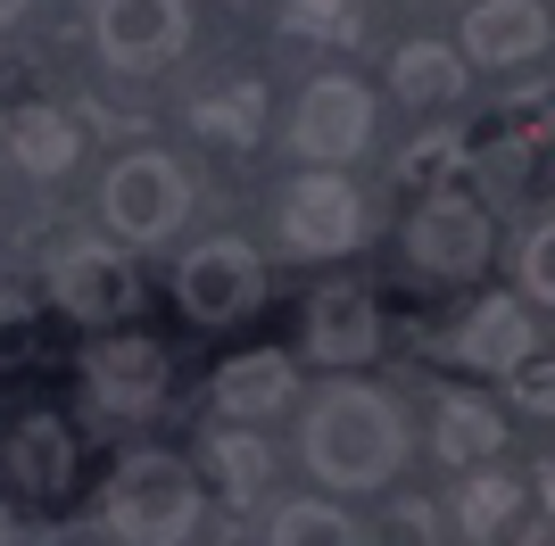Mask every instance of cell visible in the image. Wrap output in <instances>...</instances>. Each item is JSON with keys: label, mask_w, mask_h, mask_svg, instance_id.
<instances>
[{"label": "cell", "mask_w": 555, "mask_h": 546, "mask_svg": "<svg viewBox=\"0 0 555 546\" xmlns=\"http://www.w3.org/2000/svg\"><path fill=\"white\" fill-rule=\"evenodd\" d=\"M199 522V480L183 455H125L108 480V530L133 546H175Z\"/></svg>", "instance_id": "7a4b0ae2"}, {"label": "cell", "mask_w": 555, "mask_h": 546, "mask_svg": "<svg viewBox=\"0 0 555 546\" xmlns=\"http://www.w3.org/2000/svg\"><path fill=\"white\" fill-rule=\"evenodd\" d=\"M406 257H415L423 273L464 282V273L489 265V216L464 199V191H440V199L415 207V224H406Z\"/></svg>", "instance_id": "5b68a950"}, {"label": "cell", "mask_w": 555, "mask_h": 546, "mask_svg": "<svg viewBox=\"0 0 555 546\" xmlns=\"http://www.w3.org/2000/svg\"><path fill=\"white\" fill-rule=\"evenodd\" d=\"M431 447H440V464H481V455H498L506 447V414L489 406V398H473V389H456L440 406V431H431Z\"/></svg>", "instance_id": "2e32d148"}, {"label": "cell", "mask_w": 555, "mask_h": 546, "mask_svg": "<svg viewBox=\"0 0 555 546\" xmlns=\"http://www.w3.org/2000/svg\"><path fill=\"white\" fill-rule=\"evenodd\" d=\"M175 298H183L191 323H241L266 298V265H257L249 240H208V249H191L183 273H175Z\"/></svg>", "instance_id": "277c9868"}, {"label": "cell", "mask_w": 555, "mask_h": 546, "mask_svg": "<svg viewBox=\"0 0 555 546\" xmlns=\"http://www.w3.org/2000/svg\"><path fill=\"white\" fill-rule=\"evenodd\" d=\"M390 75H398V100H448V91L464 83V67H456L448 42H406Z\"/></svg>", "instance_id": "44dd1931"}, {"label": "cell", "mask_w": 555, "mask_h": 546, "mask_svg": "<svg viewBox=\"0 0 555 546\" xmlns=\"http://www.w3.org/2000/svg\"><path fill=\"white\" fill-rule=\"evenodd\" d=\"M274 546H357V530L324 497H307V505H282L274 514Z\"/></svg>", "instance_id": "7402d4cb"}, {"label": "cell", "mask_w": 555, "mask_h": 546, "mask_svg": "<svg viewBox=\"0 0 555 546\" xmlns=\"http://www.w3.org/2000/svg\"><path fill=\"white\" fill-rule=\"evenodd\" d=\"M282 232L299 249H357L365 240V199L340 174H307V182L282 191Z\"/></svg>", "instance_id": "9c48e42d"}, {"label": "cell", "mask_w": 555, "mask_h": 546, "mask_svg": "<svg viewBox=\"0 0 555 546\" xmlns=\"http://www.w3.org/2000/svg\"><path fill=\"white\" fill-rule=\"evenodd\" d=\"M539 42H547V9L539 0H481L464 17V50L481 67H522V58H539Z\"/></svg>", "instance_id": "7c38bea8"}, {"label": "cell", "mask_w": 555, "mask_h": 546, "mask_svg": "<svg viewBox=\"0 0 555 546\" xmlns=\"http://www.w3.org/2000/svg\"><path fill=\"white\" fill-rule=\"evenodd\" d=\"M539 348L531 315H522V298H481V315L456 332V356L481 364V373H514V364Z\"/></svg>", "instance_id": "5bb4252c"}, {"label": "cell", "mask_w": 555, "mask_h": 546, "mask_svg": "<svg viewBox=\"0 0 555 546\" xmlns=\"http://www.w3.org/2000/svg\"><path fill=\"white\" fill-rule=\"evenodd\" d=\"M257 125H266V83H232V91H208V100H191V133L199 141H257Z\"/></svg>", "instance_id": "e0dca14e"}, {"label": "cell", "mask_w": 555, "mask_h": 546, "mask_svg": "<svg viewBox=\"0 0 555 546\" xmlns=\"http://www.w3.org/2000/svg\"><path fill=\"white\" fill-rule=\"evenodd\" d=\"M514 514H522V480H506V472H473L456 489V530L464 538H506Z\"/></svg>", "instance_id": "d6986e66"}, {"label": "cell", "mask_w": 555, "mask_h": 546, "mask_svg": "<svg viewBox=\"0 0 555 546\" xmlns=\"http://www.w3.org/2000/svg\"><path fill=\"white\" fill-rule=\"evenodd\" d=\"M307 464L332 480V489H373V480L398 472V455H406V431H398V406L390 398H373V389H324L315 406H307Z\"/></svg>", "instance_id": "6da1fadb"}, {"label": "cell", "mask_w": 555, "mask_h": 546, "mask_svg": "<svg viewBox=\"0 0 555 546\" xmlns=\"http://www.w3.org/2000/svg\"><path fill=\"white\" fill-rule=\"evenodd\" d=\"M9 472H17V489H34V497H67L75 480V439L59 414H25L17 431H9Z\"/></svg>", "instance_id": "4fadbf2b"}, {"label": "cell", "mask_w": 555, "mask_h": 546, "mask_svg": "<svg viewBox=\"0 0 555 546\" xmlns=\"http://www.w3.org/2000/svg\"><path fill=\"white\" fill-rule=\"evenodd\" d=\"M9 356H25V307L17 298H0V364Z\"/></svg>", "instance_id": "4316f807"}, {"label": "cell", "mask_w": 555, "mask_h": 546, "mask_svg": "<svg viewBox=\"0 0 555 546\" xmlns=\"http://www.w3.org/2000/svg\"><path fill=\"white\" fill-rule=\"evenodd\" d=\"M83 389H92L100 414H158L166 348L158 340H92V356H83Z\"/></svg>", "instance_id": "52a82bcc"}, {"label": "cell", "mask_w": 555, "mask_h": 546, "mask_svg": "<svg viewBox=\"0 0 555 546\" xmlns=\"http://www.w3.org/2000/svg\"><path fill=\"white\" fill-rule=\"evenodd\" d=\"M464 158H473V150H464L456 133H423L415 150H406V158H398V182H406V191H415V199H440V191H456Z\"/></svg>", "instance_id": "ffe728a7"}, {"label": "cell", "mask_w": 555, "mask_h": 546, "mask_svg": "<svg viewBox=\"0 0 555 546\" xmlns=\"http://www.w3.org/2000/svg\"><path fill=\"white\" fill-rule=\"evenodd\" d=\"M100 207H108V224L125 232V240H166V232L183 224V207H191V182H183V166H175V158L133 150V158L108 166Z\"/></svg>", "instance_id": "3957f363"}, {"label": "cell", "mask_w": 555, "mask_h": 546, "mask_svg": "<svg viewBox=\"0 0 555 546\" xmlns=\"http://www.w3.org/2000/svg\"><path fill=\"white\" fill-rule=\"evenodd\" d=\"M373 348H382V307H373V290L340 282V290L307 298V356L315 364H365Z\"/></svg>", "instance_id": "8fae6325"}, {"label": "cell", "mask_w": 555, "mask_h": 546, "mask_svg": "<svg viewBox=\"0 0 555 546\" xmlns=\"http://www.w3.org/2000/svg\"><path fill=\"white\" fill-rule=\"evenodd\" d=\"M555 232L547 224H531V240H522V249H514V273H522V290H531L539 298V307H547V298H555Z\"/></svg>", "instance_id": "cb8c5ba5"}, {"label": "cell", "mask_w": 555, "mask_h": 546, "mask_svg": "<svg viewBox=\"0 0 555 546\" xmlns=\"http://www.w3.org/2000/svg\"><path fill=\"white\" fill-rule=\"evenodd\" d=\"M514 398H522L531 414H547V406H555V364L539 356V348H531L522 364H514Z\"/></svg>", "instance_id": "d4e9b609"}, {"label": "cell", "mask_w": 555, "mask_h": 546, "mask_svg": "<svg viewBox=\"0 0 555 546\" xmlns=\"http://www.w3.org/2000/svg\"><path fill=\"white\" fill-rule=\"evenodd\" d=\"M291 381H299L291 356H266V348H257V356H232L224 373H216V406L241 414V422H257V414L291 406Z\"/></svg>", "instance_id": "9a60e30c"}, {"label": "cell", "mask_w": 555, "mask_h": 546, "mask_svg": "<svg viewBox=\"0 0 555 546\" xmlns=\"http://www.w3.org/2000/svg\"><path fill=\"white\" fill-rule=\"evenodd\" d=\"M183 34H191L183 0H100V50L116 67H158L183 50Z\"/></svg>", "instance_id": "ba28073f"}, {"label": "cell", "mask_w": 555, "mask_h": 546, "mask_svg": "<svg viewBox=\"0 0 555 546\" xmlns=\"http://www.w3.org/2000/svg\"><path fill=\"white\" fill-rule=\"evenodd\" d=\"M208 464L224 472V489H232V497H257V489L274 480V455H266V439H241V431L208 439Z\"/></svg>", "instance_id": "603a6c76"}, {"label": "cell", "mask_w": 555, "mask_h": 546, "mask_svg": "<svg viewBox=\"0 0 555 546\" xmlns=\"http://www.w3.org/2000/svg\"><path fill=\"white\" fill-rule=\"evenodd\" d=\"M9 150H17L25 174H67L83 141H75V125H67L59 108H25L17 125H9Z\"/></svg>", "instance_id": "ac0fdd59"}, {"label": "cell", "mask_w": 555, "mask_h": 546, "mask_svg": "<svg viewBox=\"0 0 555 546\" xmlns=\"http://www.w3.org/2000/svg\"><path fill=\"white\" fill-rule=\"evenodd\" d=\"M291 141H299L315 166H340L357 158L373 141V91L365 83H348V75H315L299 100V125H291Z\"/></svg>", "instance_id": "8992f818"}, {"label": "cell", "mask_w": 555, "mask_h": 546, "mask_svg": "<svg viewBox=\"0 0 555 546\" xmlns=\"http://www.w3.org/2000/svg\"><path fill=\"white\" fill-rule=\"evenodd\" d=\"M50 290H59V307H67L75 323H125L133 298H141V282H133V265L116 249H67L59 273H50Z\"/></svg>", "instance_id": "30bf717a"}, {"label": "cell", "mask_w": 555, "mask_h": 546, "mask_svg": "<svg viewBox=\"0 0 555 546\" xmlns=\"http://www.w3.org/2000/svg\"><path fill=\"white\" fill-rule=\"evenodd\" d=\"M25 9H34V0H0V25H9V17H25Z\"/></svg>", "instance_id": "83f0119b"}, {"label": "cell", "mask_w": 555, "mask_h": 546, "mask_svg": "<svg viewBox=\"0 0 555 546\" xmlns=\"http://www.w3.org/2000/svg\"><path fill=\"white\" fill-rule=\"evenodd\" d=\"M348 9H357V0H299V34H315V25H332V34H357V17H348Z\"/></svg>", "instance_id": "484cf974"}]
</instances>
